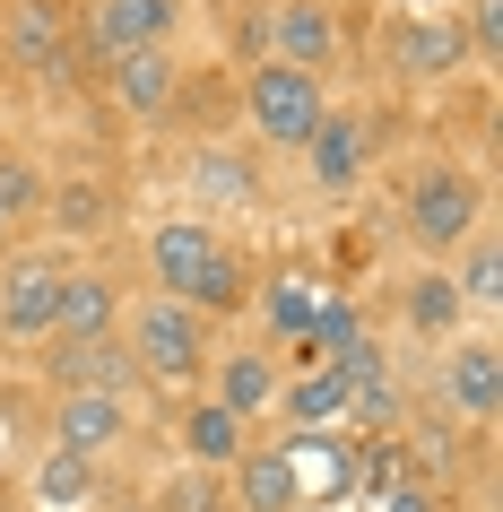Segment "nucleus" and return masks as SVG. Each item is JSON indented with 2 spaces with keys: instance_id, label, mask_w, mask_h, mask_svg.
<instances>
[{
  "instance_id": "nucleus-2",
  "label": "nucleus",
  "mask_w": 503,
  "mask_h": 512,
  "mask_svg": "<svg viewBox=\"0 0 503 512\" xmlns=\"http://www.w3.org/2000/svg\"><path fill=\"white\" fill-rule=\"evenodd\" d=\"M122 348H131L139 382H200L209 374V313H191L174 296H139L122 304V330H113Z\"/></svg>"
},
{
  "instance_id": "nucleus-3",
  "label": "nucleus",
  "mask_w": 503,
  "mask_h": 512,
  "mask_svg": "<svg viewBox=\"0 0 503 512\" xmlns=\"http://www.w3.org/2000/svg\"><path fill=\"white\" fill-rule=\"evenodd\" d=\"M399 226H408V243H417L425 261H451L486 226V183H477L469 165H425L417 183H408V200H399Z\"/></svg>"
},
{
  "instance_id": "nucleus-19",
  "label": "nucleus",
  "mask_w": 503,
  "mask_h": 512,
  "mask_svg": "<svg viewBox=\"0 0 503 512\" xmlns=\"http://www.w3.org/2000/svg\"><path fill=\"white\" fill-rule=\"evenodd\" d=\"M174 434H183V460H191V469H209V478H226V469L252 452V426H243L235 408H217V400H191Z\"/></svg>"
},
{
  "instance_id": "nucleus-12",
  "label": "nucleus",
  "mask_w": 503,
  "mask_h": 512,
  "mask_svg": "<svg viewBox=\"0 0 503 512\" xmlns=\"http://www.w3.org/2000/svg\"><path fill=\"white\" fill-rule=\"evenodd\" d=\"M295 460V486H304V504H339L356 495V443H347L339 426H304V434H278Z\"/></svg>"
},
{
  "instance_id": "nucleus-25",
  "label": "nucleus",
  "mask_w": 503,
  "mask_h": 512,
  "mask_svg": "<svg viewBox=\"0 0 503 512\" xmlns=\"http://www.w3.org/2000/svg\"><path fill=\"white\" fill-rule=\"evenodd\" d=\"M451 287H460V304H469V313H495V296H503V252H495V226H477V235L460 243V270H451Z\"/></svg>"
},
{
  "instance_id": "nucleus-10",
  "label": "nucleus",
  "mask_w": 503,
  "mask_h": 512,
  "mask_svg": "<svg viewBox=\"0 0 503 512\" xmlns=\"http://www.w3.org/2000/svg\"><path fill=\"white\" fill-rule=\"evenodd\" d=\"M53 443L87 452V460H113L131 443V400H113V391H53Z\"/></svg>"
},
{
  "instance_id": "nucleus-27",
  "label": "nucleus",
  "mask_w": 503,
  "mask_h": 512,
  "mask_svg": "<svg viewBox=\"0 0 503 512\" xmlns=\"http://www.w3.org/2000/svg\"><path fill=\"white\" fill-rule=\"evenodd\" d=\"M365 512H451V504H443V486H434V478H417V469H408L399 486L365 495Z\"/></svg>"
},
{
  "instance_id": "nucleus-28",
  "label": "nucleus",
  "mask_w": 503,
  "mask_h": 512,
  "mask_svg": "<svg viewBox=\"0 0 503 512\" xmlns=\"http://www.w3.org/2000/svg\"><path fill=\"white\" fill-rule=\"evenodd\" d=\"M0 200H9V217L44 209V174H35L27 157H0Z\"/></svg>"
},
{
  "instance_id": "nucleus-15",
  "label": "nucleus",
  "mask_w": 503,
  "mask_h": 512,
  "mask_svg": "<svg viewBox=\"0 0 503 512\" xmlns=\"http://www.w3.org/2000/svg\"><path fill=\"white\" fill-rule=\"evenodd\" d=\"M443 400L451 417H469V426H495L503 417V348L495 339H460L443 356Z\"/></svg>"
},
{
  "instance_id": "nucleus-30",
  "label": "nucleus",
  "mask_w": 503,
  "mask_h": 512,
  "mask_svg": "<svg viewBox=\"0 0 503 512\" xmlns=\"http://www.w3.org/2000/svg\"><path fill=\"white\" fill-rule=\"evenodd\" d=\"M9 235H18V217H9V200H0V243H9Z\"/></svg>"
},
{
  "instance_id": "nucleus-24",
  "label": "nucleus",
  "mask_w": 503,
  "mask_h": 512,
  "mask_svg": "<svg viewBox=\"0 0 503 512\" xmlns=\"http://www.w3.org/2000/svg\"><path fill=\"white\" fill-rule=\"evenodd\" d=\"M191 191H200V200H261V174H252V157H235V148H191Z\"/></svg>"
},
{
  "instance_id": "nucleus-18",
  "label": "nucleus",
  "mask_w": 503,
  "mask_h": 512,
  "mask_svg": "<svg viewBox=\"0 0 503 512\" xmlns=\"http://www.w3.org/2000/svg\"><path fill=\"white\" fill-rule=\"evenodd\" d=\"M399 322L417 330V339H434V348H451V339H460L469 304H460V287H451V261H425V270L399 287Z\"/></svg>"
},
{
  "instance_id": "nucleus-23",
  "label": "nucleus",
  "mask_w": 503,
  "mask_h": 512,
  "mask_svg": "<svg viewBox=\"0 0 503 512\" xmlns=\"http://www.w3.org/2000/svg\"><path fill=\"white\" fill-rule=\"evenodd\" d=\"M278 417H287L295 434L304 426H339L347 417V374L339 365H304L295 382H278Z\"/></svg>"
},
{
  "instance_id": "nucleus-20",
  "label": "nucleus",
  "mask_w": 503,
  "mask_h": 512,
  "mask_svg": "<svg viewBox=\"0 0 503 512\" xmlns=\"http://www.w3.org/2000/svg\"><path fill=\"white\" fill-rule=\"evenodd\" d=\"M226 486H235V512H295V504H304L287 443H252V452L226 469Z\"/></svg>"
},
{
  "instance_id": "nucleus-32",
  "label": "nucleus",
  "mask_w": 503,
  "mask_h": 512,
  "mask_svg": "<svg viewBox=\"0 0 503 512\" xmlns=\"http://www.w3.org/2000/svg\"><path fill=\"white\" fill-rule=\"evenodd\" d=\"M295 512H339V504H295Z\"/></svg>"
},
{
  "instance_id": "nucleus-21",
  "label": "nucleus",
  "mask_w": 503,
  "mask_h": 512,
  "mask_svg": "<svg viewBox=\"0 0 503 512\" xmlns=\"http://www.w3.org/2000/svg\"><path fill=\"white\" fill-rule=\"evenodd\" d=\"M321 296H330V287H321L313 270H278V278H261V287H252V304H261V322H269V339H278V348H295V339L313 330Z\"/></svg>"
},
{
  "instance_id": "nucleus-13",
  "label": "nucleus",
  "mask_w": 503,
  "mask_h": 512,
  "mask_svg": "<svg viewBox=\"0 0 503 512\" xmlns=\"http://www.w3.org/2000/svg\"><path fill=\"white\" fill-rule=\"evenodd\" d=\"M365 165H373V122H365V113H347V105H330V113H321V131L304 139V174H313L321 191H356V183H365Z\"/></svg>"
},
{
  "instance_id": "nucleus-17",
  "label": "nucleus",
  "mask_w": 503,
  "mask_h": 512,
  "mask_svg": "<svg viewBox=\"0 0 503 512\" xmlns=\"http://www.w3.org/2000/svg\"><path fill=\"white\" fill-rule=\"evenodd\" d=\"M278 356L269 348H235V356H209V400L217 408H235L243 426H261L269 408H278Z\"/></svg>"
},
{
  "instance_id": "nucleus-4",
  "label": "nucleus",
  "mask_w": 503,
  "mask_h": 512,
  "mask_svg": "<svg viewBox=\"0 0 503 512\" xmlns=\"http://www.w3.org/2000/svg\"><path fill=\"white\" fill-rule=\"evenodd\" d=\"M243 113H252V131H261L269 148L304 157V139H313L321 113H330V79L287 70V61H252V70H243Z\"/></svg>"
},
{
  "instance_id": "nucleus-16",
  "label": "nucleus",
  "mask_w": 503,
  "mask_h": 512,
  "mask_svg": "<svg viewBox=\"0 0 503 512\" xmlns=\"http://www.w3.org/2000/svg\"><path fill=\"white\" fill-rule=\"evenodd\" d=\"M122 330V278L113 270H61L53 339H113Z\"/></svg>"
},
{
  "instance_id": "nucleus-14",
  "label": "nucleus",
  "mask_w": 503,
  "mask_h": 512,
  "mask_svg": "<svg viewBox=\"0 0 503 512\" xmlns=\"http://www.w3.org/2000/svg\"><path fill=\"white\" fill-rule=\"evenodd\" d=\"M53 296H61V261L18 252L0 270V339H53Z\"/></svg>"
},
{
  "instance_id": "nucleus-31",
  "label": "nucleus",
  "mask_w": 503,
  "mask_h": 512,
  "mask_svg": "<svg viewBox=\"0 0 503 512\" xmlns=\"http://www.w3.org/2000/svg\"><path fill=\"white\" fill-rule=\"evenodd\" d=\"M408 9H451V0H408Z\"/></svg>"
},
{
  "instance_id": "nucleus-5",
  "label": "nucleus",
  "mask_w": 503,
  "mask_h": 512,
  "mask_svg": "<svg viewBox=\"0 0 503 512\" xmlns=\"http://www.w3.org/2000/svg\"><path fill=\"white\" fill-rule=\"evenodd\" d=\"M183 35V0H79L70 9V44L87 70H105L113 53H157Z\"/></svg>"
},
{
  "instance_id": "nucleus-7",
  "label": "nucleus",
  "mask_w": 503,
  "mask_h": 512,
  "mask_svg": "<svg viewBox=\"0 0 503 512\" xmlns=\"http://www.w3.org/2000/svg\"><path fill=\"white\" fill-rule=\"evenodd\" d=\"M0 53L18 61V70L70 79V70H79V44H70V0H0Z\"/></svg>"
},
{
  "instance_id": "nucleus-22",
  "label": "nucleus",
  "mask_w": 503,
  "mask_h": 512,
  "mask_svg": "<svg viewBox=\"0 0 503 512\" xmlns=\"http://www.w3.org/2000/svg\"><path fill=\"white\" fill-rule=\"evenodd\" d=\"M27 495H35L44 512H87L96 495H105V460H87V452H61V443H53V452L35 460Z\"/></svg>"
},
{
  "instance_id": "nucleus-26",
  "label": "nucleus",
  "mask_w": 503,
  "mask_h": 512,
  "mask_svg": "<svg viewBox=\"0 0 503 512\" xmlns=\"http://www.w3.org/2000/svg\"><path fill=\"white\" fill-rule=\"evenodd\" d=\"M44 209H53L61 235H105L113 226V191L105 183H61V191H44Z\"/></svg>"
},
{
  "instance_id": "nucleus-1",
  "label": "nucleus",
  "mask_w": 503,
  "mask_h": 512,
  "mask_svg": "<svg viewBox=\"0 0 503 512\" xmlns=\"http://www.w3.org/2000/svg\"><path fill=\"white\" fill-rule=\"evenodd\" d=\"M148 296H174L191 304V313H235V304H252V287H261V270L243 261L235 243L217 235V226H200V217H165V226H148Z\"/></svg>"
},
{
  "instance_id": "nucleus-8",
  "label": "nucleus",
  "mask_w": 503,
  "mask_h": 512,
  "mask_svg": "<svg viewBox=\"0 0 503 512\" xmlns=\"http://www.w3.org/2000/svg\"><path fill=\"white\" fill-rule=\"evenodd\" d=\"M382 53H391L399 79H417V87H425V79H451L469 44H460V18H451V9H399L391 35H382Z\"/></svg>"
},
{
  "instance_id": "nucleus-9",
  "label": "nucleus",
  "mask_w": 503,
  "mask_h": 512,
  "mask_svg": "<svg viewBox=\"0 0 503 512\" xmlns=\"http://www.w3.org/2000/svg\"><path fill=\"white\" fill-rule=\"evenodd\" d=\"M96 79H105V96H113L122 113L165 122V113H174V96H183V61H174V44H157V53H113Z\"/></svg>"
},
{
  "instance_id": "nucleus-29",
  "label": "nucleus",
  "mask_w": 503,
  "mask_h": 512,
  "mask_svg": "<svg viewBox=\"0 0 503 512\" xmlns=\"http://www.w3.org/2000/svg\"><path fill=\"white\" fill-rule=\"evenodd\" d=\"M460 44H477V53L495 61V44H503V0H469V27H460Z\"/></svg>"
},
{
  "instance_id": "nucleus-6",
  "label": "nucleus",
  "mask_w": 503,
  "mask_h": 512,
  "mask_svg": "<svg viewBox=\"0 0 503 512\" xmlns=\"http://www.w3.org/2000/svg\"><path fill=\"white\" fill-rule=\"evenodd\" d=\"M339 0H269L261 9V61H287V70H313L330 79L339 61Z\"/></svg>"
},
{
  "instance_id": "nucleus-11",
  "label": "nucleus",
  "mask_w": 503,
  "mask_h": 512,
  "mask_svg": "<svg viewBox=\"0 0 503 512\" xmlns=\"http://www.w3.org/2000/svg\"><path fill=\"white\" fill-rule=\"evenodd\" d=\"M44 374H53V391H113V400L139 391V365H131L122 339H53L44 348Z\"/></svg>"
}]
</instances>
